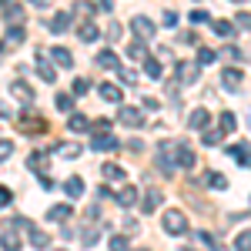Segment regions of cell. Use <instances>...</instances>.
Returning a JSON list of instances; mask_svg holds the SVG:
<instances>
[{
    "mask_svg": "<svg viewBox=\"0 0 251 251\" xmlns=\"http://www.w3.org/2000/svg\"><path fill=\"white\" fill-rule=\"evenodd\" d=\"M208 20H211L208 10H191V24H208Z\"/></svg>",
    "mask_w": 251,
    "mask_h": 251,
    "instance_id": "cell-40",
    "label": "cell"
},
{
    "mask_svg": "<svg viewBox=\"0 0 251 251\" xmlns=\"http://www.w3.org/2000/svg\"><path fill=\"white\" fill-rule=\"evenodd\" d=\"M10 91H14V94H17L20 100H34V91H30V87H27V84H24V80H17V84H14V87H10Z\"/></svg>",
    "mask_w": 251,
    "mask_h": 251,
    "instance_id": "cell-30",
    "label": "cell"
},
{
    "mask_svg": "<svg viewBox=\"0 0 251 251\" xmlns=\"http://www.w3.org/2000/svg\"><path fill=\"white\" fill-rule=\"evenodd\" d=\"M10 154H14V141H0V161H7Z\"/></svg>",
    "mask_w": 251,
    "mask_h": 251,
    "instance_id": "cell-41",
    "label": "cell"
},
{
    "mask_svg": "<svg viewBox=\"0 0 251 251\" xmlns=\"http://www.w3.org/2000/svg\"><path fill=\"white\" fill-rule=\"evenodd\" d=\"M161 201H164V194H161V191H148V194H144V204H141V208H144V214H154Z\"/></svg>",
    "mask_w": 251,
    "mask_h": 251,
    "instance_id": "cell-17",
    "label": "cell"
},
{
    "mask_svg": "<svg viewBox=\"0 0 251 251\" xmlns=\"http://www.w3.org/2000/svg\"><path fill=\"white\" fill-rule=\"evenodd\" d=\"M71 91H74L77 97H84V94H87V80H84V77H74V84H71Z\"/></svg>",
    "mask_w": 251,
    "mask_h": 251,
    "instance_id": "cell-38",
    "label": "cell"
},
{
    "mask_svg": "<svg viewBox=\"0 0 251 251\" xmlns=\"http://www.w3.org/2000/svg\"><path fill=\"white\" fill-rule=\"evenodd\" d=\"M218 124H221V127H218L221 134H231L234 127H238V117H234L231 111H221V117H218Z\"/></svg>",
    "mask_w": 251,
    "mask_h": 251,
    "instance_id": "cell-19",
    "label": "cell"
},
{
    "mask_svg": "<svg viewBox=\"0 0 251 251\" xmlns=\"http://www.w3.org/2000/svg\"><path fill=\"white\" fill-rule=\"evenodd\" d=\"M97 67H104V71H117V67H121V60H117L114 50H107V47H104V50L97 54Z\"/></svg>",
    "mask_w": 251,
    "mask_h": 251,
    "instance_id": "cell-11",
    "label": "cell"
},
{
    "mask_svg": "<svg viewBox=\"0 0 251 251\" xmlns=\"http://www.w3.org/2000/svg\"><path fill=\"white\" fill-rule=\"evenodd\" d=\"M91 148H94V151H114V148H121V141H117L114 134H94Z\"/></svg>",
    "mask_w": 251,
    "mask_h": 251,
    "instance_id": "cell-7",
    "label": "cell"
},
{
    "mask_svg": "<svg viewBox=\"0 0 251 251\" xmlns=\"http://www.w3.org/2000/svg\"><path fill=\"white\" fill-rule=\"evenodd\" d=\"M100 177L104 181H124V168L114 164V161H107V164H100Z\"/></svg>",
    "mask_w": 251,
    "mask_h": 251,
    "instance_id": "cell-13",
    "label": "cell"
},
{
    "mask_svg": "<svg viewBox=\"0 0 251 251\" xmlns=\"http://www.w3.org/2000/svg\"><path fill=\"white\" fill-rule=\"evenodd\" d=\"M10 114V107H7V104H3V100H0V121H3V117Z\"/></svg>",
    "mask_w": 251,
    "mask_h": 251,
    "instance_id": "cell-47",
    "label": "cell"
},
{
    "mask_svg": "<svg viewBox=\"0 0 251 251\" xmlns=\"http://www.w3.org/2000/svg\"><path fill=\"white\" fill-rule=\"evenodd\" d=\"M144 74H148V77H154V80H161V74H164V67H161V60L148 57V60H144Z\"/></svg>",
    "mask_w": 251,
    "mask_h": 251,
    "instance_id": "cell-26",
    "label": "cell"
},
{
    "mask_svg": "<svg viewBox=\"0 0 251 251\" xmlns=\"http://www.w3.org/2000/svg\"><path fill=\"white\" fill-rule=\"evenodd\" d=\"M37 74L47 80V84H54V80H57V67H54L47 57H37Z\"/></svg>",
    "mask_w": 251,
    "mask_h": 251,
    "instance_id": "cell-12",
    "label": "cell"
},
{
    "mask_svg": "<svg viewBox=\"0 0 251 251\" xmlns=\"http://www.w3.org/2000/svg\"><path fill=\"white\" fill-rule=\"evenodd\" d=\"M117 121H121V124H127V127H141V124H144V114H141L137 107H121Z\"/></svg>",
    "mask_w": 251,
    "mask_h": 251,
    "instance_id": "cell-4",
    "label": "cell"
},
{
    "mask_svg": "<svg viewBox=\"0 0 251 251\" xmlns=\"http://www.w3.org/2000/svg\"><path fill=\"white\" fill-rule=\"evenodd\" d=\"M225 57H231V60H245V50H241V47H234V44H228V47H225Z\"/></svg>",
    "mask_w": 251,
    "mask_h": 251,
    "instance_id": "cell-36",
    "label": "cell"
},
{
    "mask_svg": "<svg viewBox=\"0 0 251 251\" xmlns=\"http://www.w3.org/2000/svg\"><path fill=\"white\" fill-rule=\"evenodd\" d=\"M77 34H80V40H87V44L100 37V30H97V24H91V20H84V24H80V27H77Z\"/></svg>",
    "mask_w": 251,
    "mask_h": 251,
    "instance_id": "cell-20",
    "label": "cell"
},
{
    "mask_svg": "<svg viewBox=\"0 0 251 251\" xmlns=\"http://www.w3.org/2000/svg\"><path fill=\"white\" fill-rule=\"evenodd\" d=\"M67 127L77 134V131H87V127H91V121H87L84 114H71V117H67Z\"/></svg>",
    "mask_w": 251,
    "mask_h": 251,
    "instance_id": "cell-25",
    "label": "cell"
},
{
    "mask_svg": "<svg viewBox=\"0 0 251 251\" xmlns=\"http://www.w3.org/2000/svg\"><path fill=\"white\" fill-rule=\"evenodd\" d=\"M234 251H251V231L248 228L238 231V238H234Z\"/></svg>",
    "mask_w": 251,
    "mask_h": 251,
    "instance_id": "cell-27",
    "label": "cell"
},
{
    "mask_svg": "<svg viewBox=\"0 0 251 251\" xmlns=\"http://www.w3.org/2000/svg\"><path fill=\"white\" fill-rule=\"evenodd\" d=\"M161 225H164V231H168V234H184V231H188V218H184V214L177 211V208L164 211Z\"/></svg>",
    "mask_w": 251,
    "mask_h": 251,
    "instance_id": "cell-1",
    "label": "cell"
},
{
    "mask_svg": "<svg viewBox=\"0 0 251 251\" xmlns=\"http://www.w3.org/2000/svg\"><path fill=\"white\" fill-rule=\"evenodd\" d=\"M221 131H211V127H208V131H204V134H201V141H204V144H208V148H218V144H221Z\"/></svg>",
    "mask_w": 251,
    "mask_h": 251,
    "instance_id": "cell-31",
    "label": "cell"
},
{
    "mask_svg": "<svg viewBox=\"0 0 251 251\" xmlns=\"http://www.w3.org/2000/svg\"><path fill=\"white\" fill-rule=\"evenodd\" d=\"M211 251H228V248H225V245H211Z\"/></svg>",
    "mask_w": 251,
    "mask_h": 251,
    "instance_id": "cell-48",
    "label": "cell"
},
{
    "mask_svg": "<svg viewBox=\"0 0 251 251\" xmlns=\"http://www.w3.org/2000/svg\"><path fill=\"white\" fill-rule=\"evenodd\" d=\"M0 251H20V238L14 228H7V231L0 234Z\"/></svg>",
    "mask_w": 251,
    "mask_h": 251,
    "instance_id": "cell-14",
    "label": "cell"
},
{
    "mask_svg": "<svg viewBox=\"0 0 251 251\" xmlns=\"http://www.w3.org/2000/svg\"><path fill=\"white\" fill-rule=\"evenodd\" d=\"M141 251H148V248H141Z\"/></svg>",
    "mask_w": 251,
    "mask_h": 251,
    "instance_id": "cell-49",
    "label": "cell"
},
{
    "mask_svg": "<svg viewBox=\"0 0 251 251\" xmlns=\"http://www.w3.org/2000/svg\"><path fill=\"white\" fill-rule=\"evenodd\" d=\"M71 107H74L71 94H57V111H71Z\"/></svg>",
    "mask_w": 251,
    "mask_h": 251,
    "instance_id": "cell-39",
    "label": "cell"
},
{
    "mask_svg": "<svg viewBox=\"0 0 251 251\" xmlns=\"http://www.w3.org/2000/svg\"><path fill=\"white\" fill-rule=\"evenodd\" d=\"M164 24H168V27H174V24H177V14H174V10H168V14H164Z\"/></svg>",
    "mask_w": 251,
    "mask_h": 251,
    "instance_id": "cell-46",
    "label": "cell"
},
{
    "mask_svg": "<svg viewBox=\"0 0 251 251\" xmlns=\"http://www.w3.org/2000/svg\"><path fill=\"white\" fill-rule=\"evenodd\" d=\"M71 218V204H54L50 208V221H67Z\"/></svg>",
    "mask_w": 251,
    "mask_h": 251,
    "instance_id": "cell-29",
    "label": "cell"
},
{
    "mask_svg": "<svg viewBox=\"0 0 251 251\" xmlns=\"http://www.w3.org/2000/svg\"><path fill=\"white\" fill-rule=\"evenodd\" d=\"M80 151H84L80 144H54L50 148V154H64V157H80Z\"/></svg>",
    "mask_w": 251,
    "mask_h": 251,
    "instance_id": "cell-22",
    "label": "cell"
},
{
    "mask_svg": "<svg viewBox=\"0 0 251 251\" xmlns=\"http://www.w3.org/2000/svg\"><path fill=\"white\" fill-rule=\"evenodd\" d=\"M131 30H134V40H141V44L148 37H154V24L148 17H131Z\"/></svg>",
    "mask_w": 251,
    "mask_h": 251,
    "instance_id": "cell-2",
    "label": "cell"
},
{
    "mask_svg": "<svg viewBox=\"0 0 251 251\" xmlns=\"http://www.w3.org/2000/svg\"><path fill=\"white\" fill-rule=\"evenodd\" d=\"M10 201H14V194L7 191V188H0V208H7V204H10Z\"/></svg>",
    "mask_w": 251,
    "mask_h": 251,
    "instance_id": "cell-43",
    "label": "cell"
},
{
    "mask_svg": "<svg viewBox=\"0 0 251 251\" xmlns=\"http://www.w3.org/2000/svg\"><path fill=\"white\" fill-rule=\"evenodd\" d=\"M127 57L131 60H148V47H144L141 40H131V44H127Z\"/></svg>",
    "mask_w": 251,
    "mask_h": 251,
    "instance_id": "cell-24",
    "label": "cell"
},
{
    "mask_svg": "<svg viewBox=\"0 0 251 251\" xmlns=\"http://www.w3.org/2000/svg\"><path fill=\"white\" fill-rule=\"evenodd\" d=\"M64 191H67V198H80V194L87 191V184H84L80 174H71V177L64 181Z\"/></svg>",
    "mask_w": 251,
    "mask_h": 251,
    "instance_id": "cell-6",
    "label": "cell"
},
{
    "mask_svg": "<svg viewBox=\"0 0 251 251\" xmlns=\"http://www.w3.org/2000/svg\"><path fill=\"white\" fill-rule=\"evenodd\" d=\"M111 251H131L127 238H124V234H114V238H111Z\"/></svg>",
    "mask_w": 251,
    "mask_h": 251,
    "instance_id": "cell-35",
    "label": "cell"
},
{
    "mask_svg": "<svg viewBox=\"0 0 251 251\" xmlns=\"http://www.w3.org/2000/svg\"><path fill=\"white\" fill-rule=\"evenodd\" d=\"M214 60H218V54H214V50H208V47H201V50H198V67H204V64H214Z\"/></svg>",
    "mask_w": 251,
    "mask_h": 251,
    "instance_id": "cell-32",
    "label": "cell"
},
{
    "mask_svg": "<svg viewBox=\"0 0 251 251\" xmlns=\"http://www.w3.org/2000/svg\"><path fill=\"white\" fill-rule=\"evenodd\" d=\"M198 71H201L198 64H184V60L177 64V77H181V80H188V84H194V80H198Z\"/></svg>",
    "mask_w": 251,
    "mask_h": 251,
    "instance_id": "cell-16",
    "label": "cell"
},
{
    "mask_svg": "<svg viewBox=\"0 0 251 251\" xmlns=\"http://www.w3.org/2000/svg\"><path fill=\"white\" fill-rule=\"evenodd\" d=\"M117 74H121V80H124V84H134V80H137V71H134V67H124V64L117 67Z\"/></svg>",
    "mask_w": 251,
    "mask_h": 251,
    "instance_id": "cell-34",
    "label": "cell"
},
{
    "mask_svg": "<svg viewBox=\"0 0 251 251\" xmlns=\"http://www.w3.org/2000/svg\"><path fill=\"white\" fill-rule=\"evenodd\" d=\"M97 238H100V231H97V228H87V231L80 234V241H84V248H94V245H97Z\"/></svg>",
    "mask_w": 251,
    "mask_h": 251,
    "instance_id": "cell-33",
    "label": "cell"
},
{
    "mask_svg": "<svg viewBox=\"0 0 251 251\" xmlns=\"http://www.w3.org/2000/svg\"><path fill=\"white\" fill-rule=\"evenodd\" d=\"M67 27H71V14H67V10L54 14V20H50V34H64Z\"/></svg>",
    "mask_w": 251,
    "mask_h": 251,
    "instance_id": "cell-15",
    "label": "cell"
},
{
    "mask_svg": "<svg viewBox=\"0 0 251 251\" xmlns=\"http://www.w3.org/2000/svg\"><path fill=\"white\" fill-rule=\"evenodd\" d=\"M204 184H208V188H218V191H225V188H228V177H225L221 171H208Z\"/></svg>",
    "mask_w": 251,
    "mask_h": 251,
    "instance_id": "cell-23",
    "label": "cell"
},
{
    "mask_svg": "<svg viewBox=\"0 0 251 251\" xmlns=\"http://www.w3.org/2000/svg\"><path fill=\"white\" fill-rule=\"evenodd\" d=\"M251 24V17H248V10H241V14H238V27H248Z\"/></svg>",
    "mask_w": 251,
    "mask_h": 251,
    "instance_id": "cell-45",
    "label": "cell"
},
{
    "mask_svg": "<svg viewBox=\"0 0 251 251\" xmlns=\"http://www.w3.org/2000/svg\"><path fill=\"white\" fill-rule=\"evenodd\" d=\"M231 157L241 164V168H248V141H245V137H241V141L231 148Z\"/></svg>",
    "mask_w": 251,
    "mask_h": 251,
    "instance_id": "cell-18",
    "label": "cell"
},
{
    "mask_svg": "<svg viewBox=\"0 0 251 251\" xmlns=\"http://www.w3.org/2000/svg\"><path fill=\"white\" fill-rule=\"evenodd\" d=\"M214 34H218V37H231L234 24H231V20H214Z\"/></svg>",
    "mask_w": 251,
    "mask_h": 251,
    "instance_id": "cell-28",
    "label": "cell"
},
{
    "mask_svg": "<svg viewBox=\"0 0 251 251\" xmlns=\"http://www.w3.org/2000/svg\"><path fill=\"white\" fill-rule=\"evenodd\" d=\"M91 127H94V134H107V127H111V121H94Z\"/></svg>",
    "mask_w": 251,
    "mask_h": 251,
    "instance_id": "cell-42",
    "label": "cell"
},
{
    "mask_svg": "<svg viewBox=\"0 0 251 251\" xmlns=\"http://www.w3.org/2000/svg\"><path fill=\"white\" fill-rule=\"evenodd\" d=\"M221 84H225V91H241V84H245V74H241L238 67H228V71L221 74Z\"/></svg>",
    "mask_w": 251,
    "mask_h": 251,
    "instance_id": "cell-3",
    "label": "cell"
},
{
    "mask_svg": "<svg viewBox=\"0 0 251 251\" xmlns=\"http://www.w3.org/2000/svg\"><path fill=\"white\" fill-rule=\"evenodd\" d=\"M208 121H211V111L198 107V111H191V114H188V127H194V131H201V127H208Z\"/></svg>",
    "mask_w": 251,
    "mask_h": 251,
    "instance_id": "cell-9",
    "label": "cell"
},
{
    "mask_svg": "<svg viewBox=\"0 0 251 251\" xmlns=\"http://www.w3.org/2000/svg\"><path fill=\"white\" fill-rule=\"evenodd\" d=\"M137 194H141V191L131 184V188H121V191L114 194V201L121 204V208H134V204H137Z\"/></svg>",
    "mask_w": 251,
    "mask_h": 251,
    "instance_id": "cell-8",
    "label": "cell"
},
{
    "mask_svg": "<svg viewBox=\"0 0 251 251\" xmlns=\"http://www.w3.org/2000/svg\"><path fill=\"white\" fill-rule=\"evenodd\" d=\"M20 40H24V27L14 24V27H10V34H7V44H20Z\"/></svg>",
    "mask_w": 251,
    "mask_h": 251,
    "instance_id": "cell-37",
    "label": "cell"
},
{
    "mask_svg": "<svg viewBox=\"0 0 251 251\" xmlns=\"http://www.w3.org/2000/svg\"><path fill=\"white\" fill-rule=\"evenodd\" d=\"M107 37H111V40L121 37V24H111V27H107Z\"/></svg>",
    "mask_w": 251,
    "mask_h": 251,
    "instance_id": "cell-44",
    "label": "cell"
},
{
    "mask_svg": "<svg viewBox=\"0 0 251 251\" xmlns=\"http://www.w3.org/2000/svg\"><path fill=\"white\" fill-rule=\"evenodd\" d=\"M97 94H100V100H107V104H121V87H117V84H100V87H97Z\"/></svg>",
    "mask_w": 251,
    "mask_h": 251,
    "instance_id": "cell-10",
    "label": "cell"
},
{
    "mask_svg": "<svg viewBox=\"0 0 251 251\" xmlns=\"http://www.w3.org/2000/svg\"><path fill=\"white\" fill-rule=\"evenodd\" d=\"M0 17H3V20H24V3L3 0V3H0Z\"/></svg>",
    "mask_w": 251,
    "mask_h": 251,
    "instance_id": "cell-5",
    "label": "cell"
},
{
    "mask_svg": "<svg viewBox=\"0 0 251 251\" xmlns=\"http://www.w3.org/2000/svg\"><path fill=\"white\" fill-rule=\"evenodd\" d=\"M50 57H54L57 67H71V64H74V57H71V50H67V47H54V50H50Z\"/></svg>",
    "mask_w": 251,
    "mask_h": 251,
    "instance_id": "cell-21",
    "label": "cell"
}]
</instances>
